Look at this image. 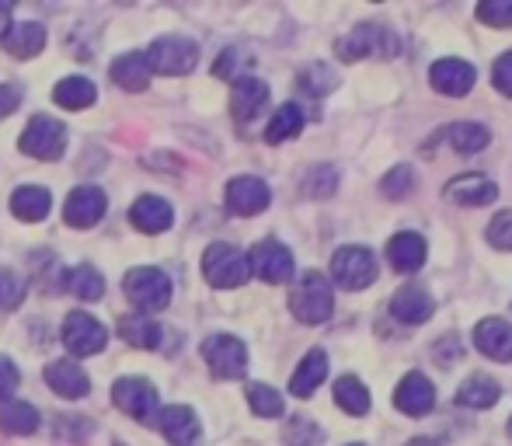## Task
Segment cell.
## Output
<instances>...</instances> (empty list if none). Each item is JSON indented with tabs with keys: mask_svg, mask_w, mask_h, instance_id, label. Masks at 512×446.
Masks as SVG:
<instances>
[{
	"mask_svg": "<svg viewBox=\"0 0 512 446\" xmlns=\"http://www.w3.org/2000/svg\"><path fill=\"white\" fill-rule=\"evenodd\" d=\"M290 311L304 325H324L335 311V290H331V279L321 272H307L290 293Z\"/></svg>",
	"mask_w": 512,
	"mask_h": 446,
	"instance_id": "6da1fadb",
	"label": "cell"
},
{
	"mask_svg": "<svg viewBox=\"0 0 512 446\" xmlns=\"http://www.w3.org/2000/svg\"><path fill=\"white\" fill-rule=\"evenodd\" d=\"M122 290H126V300L140 314L164 311V307L171 304V279L164 276L161 269H154V265H136V269H129L126 279H122Z\"/></svg>",
	"mask_w": 512,
	"mask_h": 446,
	"instance_id": "7a4b0ae2",
	"label": "cell"
},
{
	"mask_svg": "<svg viewBox=\"0 0 512 446\" xmlns=\"http://www.w3.org/2000/svg\"><path fill=\"white\" fill-rule=\"evenodd\" d=\"M203 276L209 286L216 290H237V286L248 283L251 269H248V255L234 244H209L206 255H203Z\"/></svg>",
	"mask_w": 512,
	"mask_h": 446,
	"instance_id": "3957f363",
	"label": "cell"
},
{
	"mask_svg": "<svg viewBox=\"0 0 512 446\" xmlns=\"http://www.w3.org/2000/svg\"><path fill=\"white\" fill-rule=\"evenodd\" d=\"M196 63H199V42L185 39V35H161L147 49V67L164 77L189 74V70H196Z\"/></svg>",
	"mask_w": 512,
	"mask_h": 446,
	"instance_id": "277c9868",
	"label": "cell"
},
{
	"mask_svg": "<svg viewBox=\"0 0 512 446\" xmlns=\"http://www.w3.org/2000/svg\"><path fill=\"white\" fill-rule=\"evenodd\" d=\"M398 49H401L398 35L384 25H356L349 35H342V39L335 42V53L342 56L345 63L366 60V56H384V60H391V56H398Z\"/></svg>",
	"mask_w": 512,
	"mask_h": 446,
	"instance_id": "5b68a950",
	"label": "cell"
},
{
	"mask_svg": "<svg viewBox=\"0 0 512 446\" xmlns=\"http://www.w3.org/2000/svg\"><path fill=\"white\" fill-rule=\"evenodd\" d=\"M18 147L21 154L35 157V161H60L67 150V126L53 115H35L21 133Z\"/></svg>",
	"mask_w": 512,
	"mask_h": 446,
	"instance_id": "8992f818",
	"label": "cell"
},
{
	"mask_svg": "<svg viewBox=\"0 0 512 446\" xmlns=\"http://www.w3.org/2000/svg\"><path fill=\"white\" fill-rule=\"evenodd\" d=\"M331 279H335L342 290H366V286H373V279H377V258H373L370 248H363V244H345V248L335 251V258H331Z\"/></svg>",
	"mask_w": 512,
	"mask_h": 446,
	"instance_id": "52a82bcc",
	"label": "cell"
},
{
	"mask_svg": "<svg viewBox=\"0 0 512 446\" xmlns=\"http://www.w3.org/2000/svg\"><path fill=\"white\" fill-rule=\"evenodd\" d=\"M112 405L119 408V412H126L129 419L143 422V426H154L157 422V391L150 380L143 377H122L112 384Z\"/></svg>",
	"mask_w": 512,
	"mask_h": 446,
	"instance_id": "ba28073f",
	"label": "cell"
},
{
	"mask_svg": "<svg viewBox=\"0 0 512 446\" xmlns=\"http://www.w3.org/2000/svg\"><path fill=\"white\" fill-rule=\"evenodd\" d=\"M203 359L216 380H237L248 370V345L237 335H209L203 342Z\"/></svg>",
	"mask_w": 512,
	"mask_h": 446,
	"instance_id": "9c48e42d",
	"label": "cell"
},
{
	"mask_svg": "<svg viewBox=\"0 0 512 446\" xmlns=\"http://www.w3.org/2000/svg\"><path fill=\"white\" fill-rule=\"evenodd\" d=\"M63 345H67L70 356H98L108 345V332L88 311H70L67 321H63Z\"/></svg>",
	"mask_w": 512,
	"mask_h": 446,
	"instance_id": "30bf717a",
	"label": "cell"
},
{
	"mask_svg": "<svg viewBox=\"0 0 512 446\" xmlns=\"http://www.w3.org/2000/svg\"><path fill=\"white\" fill-rule=\"evenodd\" d=\"M227 210L234 217H258V213L269 210L272 203V192L262 178L255 175H241V178H230L227 182V196H223Z\"/></svg>",
	"mask_w": 512,
	"mask_h": 446,
	"instance_id": "8fae6325",
	"label": "cell"
},
{
	"mask_svg": "<svg viewBox=\"0 0 512 446\" xmlns=\"http://www.w3.org/2000/svg\"><path fill=\"white\" fill-rule=\"evenodd\" d=\"M248 269L272 286L290 283L293 279V255H290V248L279 244V241H258L248 255Z\"/></svg>",
	"mask_w": 512,
	"mask_h": 446,
	"instance_id": "7c38bea8",
	"label": "cell"
},
{
	"mask_svg": "<svg viewBox=\"0 0 512 446\" xmlns=\"http://www.w3.org/2000/svg\"><path fill=\"white\" fill-rule=\"evenodd\" d=\"M108 210V199L98 185H77L74 192L67 196V206H63V220L77 230H88L95 227L98 220L105 217Z\"/></svg>",
	"mask_w": 512,
	"mask_h": 446,
	"instance_id": "4fadbf2b",
	"label": "cell"
},
{
	"mask_svg": "<svg viewBox=\"0 0 512 446\" xmlns=\"http://www.w3.org/2000/svg\"><path fill=\"white\" fill-rule=\"evenodd\" d=\"M157 429L171 446H196L199 436H203V426H199V415L192 412L189 405H171L157 412Z\"/></svg>",
	"mask_w": 512,
	"mask_h": 446,
	"instance_id": "5bb4252c",
	"label": "cell"
},
{
	"mask_svg": "<svg viewBox=\"0 0 512 446\" xmlns=\"http://www.w3.org/2000/svg\"><path fill=\"white\" fill-rule=\"evenodd\" d=\"M42 377H46V384L67 401H81L91 394V377L74 359H56V363H49L46 370H42Z\"/></svg>",
	"mask_w": 512,
	"mask_h": 446,
	"instance_id": "9a60e30c",
	"label": "cell"
},
{
	"mask_svg": "<svg viewBox=\"0 0 512 446\" xmlns=\"http://www.w3.org/2000/svg\"><path fill=\"white\" fill-rule=\"evenodd\" d=\"M432 311H436V300L429 297V290H425L422 283H405L398 293L391 297V314L398 321H405V325H425V321L432 318Z\"/></svg>",
	"mask_w": 512,
	"mask_h": 446,
	"instance_id": "2e32d148",
	"label": "cell"
},
{
	"mask_svg": "<svg viewBox=\"0 0 512 446\" xmlns=\"http://www.w3.org/2000/svg\"><path fill=\"white\" fill-rule=\"evenodd\" d=\"M429 81H432V88H436L439 95L464 98V95H471V88H474V67H471V63H464V60H453V56H446V60L432 63Z\"/></svg>",
	"mask_w": 512,
	"mask_h": 446,
	"instance_id": "e0dca14e",
	"label": "cell"
},
{
	"mask_svg": "<svg viewBox=\"0 0 512 446\" xmlns=\"http://www.w3.org/2000/svg\"><path fill=\"white\" fill-rule=\"evenodd\" d=\"M425 258H429V244H425L422 234L401 230V234H394L391 241H387V262H391V269L401 272V276L418 272L425 265Z\"/></svg>",
	"mask_w": 512,
	"mask_h": 446,
	"instance_id": "ac0fdd59",
	"label": "cell"
},
{
	"mask_svg": "<svg viewBox=\"0 0 512 446\" xmlns=\"http://www.w3.org/2000/svg\"><path fill=\"white\" fill-rule=\"evenodd\" d=\"M0 46L14 56V60H32L46 49V28L39 21H18V25H7V32L0 35Z\"/></svg>",
	"mask_w": 512,
	"mask_h": 446,
	"instance_id": "d6986e66",
	"label": "cell"
},
{
	"mask_svg": "<svg viewBox=\"0 0 512 446\" xmlns=\"http://www.w3.org/2000/svg\"><path fill=\"white\" fill-rule=\"evenodd\" d=\"M474 345H478L481 356L512 363V325L502 318H485L474 328Z\"/></svg>",
	"mask_w": 512,
	"mask_h": 446,
	"instance_id": "ffe728a7",
	"label": "cell"
},
{
	"mask_svg": "<svg viewBox=\"0 0 512 446\" xmlns=\"http://www.w3.org/2000/svg\"><path fill=\"white\" fill-rule=\"evenodd\" d=\"M129 220H133V227L143 230V234H164V230L175 223V210H171V203L161 196H140L129 206Z\"/></svg>",
	"mask_w": 512,
	"mask_h": 446,
	"instance_id": "44dd1931",
	"label": "cell"
},
{
	"mask_svg": "<svg viewBox=\"0 0 512 446\" xmlns=\"http://www.w3.org/2000/svg\"><path fill=\"white\" fill-rule=\"evenodd\" d=\"M443 196L457 206H488L499 196V189H495V182L488 175H460L453 182H446Z\"/></svg>",
	"mask_w": 512,
	"mask_h": 446,
	"instance_id": "7402d4cb",
	"label": "cell"
},
{
	"mask_svg": "<svg viewBox=\"0 0 512 446\" xmlns=\"http://www.w3.org/2000/svg\"><path fill=\"white\" fill-rule=\"evenodd\" d=\"M394 405H398V412H405V415H429L432 405H436V391H432L429 377L408 373V377L398 384V391H394Z\"/></svg>",
	"mask_w": 512,
	"mask_h": 446,
	"instance_id": "603a6c76",
	"label": "cell"
},
{
	"mask_svg": "<svg viewBox=\"0 0 512 446\" xmlns=\"http://www.w3.org/2000/svg\"><path fill=\"white\" fill-rule=\"evenodd\" d=\"M265 102H269V84L258 81V77H241V81H234V88H230V112L241 122L255 119V115L265 109Z\"/></svg>",
	"mask_w": 512,
	"mask_h": 446,
	"instance_id": "cb8c5ba5",
	"label": "cell"
},
{
	"mask_svg": "<svg viewBox=\"0 0 512 446\" xmlns=\"http://www.w3.org/2000/svg\"><path fill=\"white\" fill-rule=\"evenodd\" d=\"M324 377H328V352H324V349H310L307 356L300 359L297 373H293V380H290L293 398H310V394H314L317 387L324 384Z\"/></svg>",
	"mask_w": 512,
	"mask_h": 446,
	"instance_id": "d4e9b609",
	"label": "cell"
},
{
	"mask_svg": "<svg viewBox=\"0 0 512 446\" xmlns=\"http://www.w3.org/2000/svg\"><path fill=\"white\" fill-rule=\"evenodd\" d=\"M112 84H119L122 91H147L150 84V67L143 53H122L115 56V63L108 67Z\"/></svg>",
	"mask_w": 512,
	"mask_h": 446,
	"instance_id": "484cf974",
	"label": "cell"
},
{
	"mask_svg": "<svg viewBox=\"0 0 512 446\" xmlns=\"http://www.w3.org/2000/svg\"><path fill=\"white\" fill-rule=\"evenodd\" d=\"M49 210H53V196H49V189H42V185H21V189H14L11 213L18 220L39 223V220L49 217Z\"/></svg>",
	"mask_w": 512,
	"mask_h": 446,
	"instance_id": "4316f807",
	"label": "cell"
},
{
	"mask_svg": "<svg viewBox=\"0 0 512 446\" xmlns=\"http://www.w3.org/2000/svg\"><path fill=\"white\" fill-rule=\"evenodd\" d=\"M95 98H98V88L88 81V77H63V81L53 88V102L67 112L88 109V105H95Z\"/></svg>",
	"mask_w": 512,
	"mask_h": 446,
	"instance_id": "83f0119b",
	"label": "cell"
},
{
	"mask_svg": "<svg viewBox=\"0 0 512 446\" xmlns=\"http://www.w3.org/2000/svg\"><path fill=\"white\" fill-rule=\"evenodd\" d=\"M119 335L122 342L136 345V349H157L164 342V328L157 321L143 318V314H126L119 318Z\"/></svg>",
	"mask_w": 512,
	"mask_h": 446,
	"instance_id": "f1b7e54d",
	"label": "cell"
},
{
	"mask_svg": "<svg viewBox=\"0 0 512 446\" xmlns=\"http://www.w3.org/2000/svg\"><path fill=\"white\" fill-rule=\"evenodd\" d=\"M39 429V412L28 401H4L0 405V433L7 436H32Z\"/></svg>",
	"mask_w": 512,
	"mask_h": 446,
	"instance_id": "f546056e",
	"label": "cell"
},
{
	"mask_svg": "<svg viewBox=\"0 0 512 446\" xmlns=\"http://www.w3.org/2000/svg\"><path fill=\"white\" fill-rule=\"evenodd\" d=\"M502 398V391H499V384H495L492 377H485V373H474L471 380H464L460 384V391H457V405L460 408H492L495 401Z\"/></svg>",
	"mask_w": 512,
	"mask_h": 446,
	"instance_id": "4dcf8cb0",
	"label": "cell"
},
{
	"mask_svg": "<svg viewBox=\"0 0 512 446\" xmlns=\"http://www.w3.org/2000/svg\"><path fill=\"white\" fill-rule=\"evenodd\" d=\"M67 290L74 293L77 300H84V304H95V300L105 297V279L95 265L81 262L67 272Z\"/></svg>",
	"mask_w": 512,
	"mask_h": 446,
	"instance_id": "1f68e13d",
	"label": "cell"
},
{
	"mask_svg": "<svg viewBox=\"0 0 512 446\" xmlns=\"http://www.w3.org/2000/svg\"><path fill=\"white\" fill-rule=\"evenodd\" d=\"M335 405L349 415H366L370 412V391L359 377L345 373V377L335 380Z\"/></svg>",
	"mask_w": 512,
	"mask_h": 446,
	"instance_id": "d6a6232c",
	"label": "cell"
},
{
	"mask_svg": "<svg viewBox=\"0 0 512 446\" xmlns=\"http://www.w3.org/2000/svg\"><path fill=\"white\" fill-rule=\"evenodd\" d=\"M446 140H450V147L460 150V154H478V150H485L488 143H492V133H488L481 122H453V126L446 129Z\"/></svg>",
	"mask_w": 512,
	"mask_h": 446,
	"instance_id": "836d02e7",
	"label": "cell"
},
{
	"mask_svg": "<svg viewBox=\"0 0 512 446\" xmlns=\"http://www.w3.org/2000/svg\"><path fill=\"white\" fill-rule=\"evenodd\" d=\"M300 129H304V112H300V105L290 102L269 119V126H265V140H269V143H286V140H293Z\"/></svg>",
	"mask_w": 512,
	"mask_h": 446,
	"instance_id": "e575fe53",
	"label": "cell"
},
{
	"mask_svg": "<svg viewBox=\"0 0 512 446\" xmlns=\"http://www.w3.org/2000/svg\"><path fill=\"white\" fill-rule=\"evenodd\" d=\"M248 405H251V412L262 415V419H279V415L286 412L283 394L269 384H248Z\"/></svg>",
	"mask_w": 512,
	"mask_h": 446,
	"instance_id": "d590c367",
	"label": "cell"
},
{
	"mask_svg": "<svg viewBox=\"0 0 512 446\" xmlns=\"http://www.w3.org/2000/svg\"><path fill=\"white\" fill-rule=\"evenodd\" d=\"M297 84H300V91H304V95L321 98V95H328V91H335L338 77H335V70L324 67V63H310V67L300 70Z\"/></svg>",
	"mask_w": 512,
	"mask_h": 446,
	"instance_id": "8d00e7d4",
	"label": "cell"
},
{
	"mask_svg": "<svg viewBox=\"0 0 512 446\" xmlns=\"http://www.w3.org/2000/svg\"><path fill=\"white\" fill-rule=\"evenodd\" d=\"M283 440H286V446H317L321 443V429H317L307 415H297V419L286 422Z\"/></svg>",
	"mask_w": 512,
	"mask_h": 446,
	"instance_id": "74e56055",
	"label": "cell"
},
{
	"mask_svg": "<svg viewBox=\"0 0 512 446\" xmlns=\"http://www.w3.org/2000/svg\"><path fill=\"white\" fill-rule=\"evenodd\" d=\"M478 21L492 28H512V0H481Z\"/></svg>",
	"mask_w": 512,
	"mask_h": 446,
	"instance_id": "f35d334b",
	"label": "cell"
},
{
	"mask_svg": "<svg viewBox=\"0 0 512 446\" xmlns=\"http://www.w3.org/2000/svg\"><path fill=\"white\" fill-rule=\"evenodd\" d=\"M380 189H384L387 199H405L411 189H415V171L405 168V164H398V168L391 171V175L380 182Z\"/></svg>",
	"mask_w": 512,
	"mask_h": 446,
	"instance_id": "ab89813d",
	"label": "cell"
},
{
	"mask_svg": "<svg viewBox=\"0 0 512 446\" xmlns=\"http://www.w3.org/2000/svg\"><path fill=\"white\" fill-rule=\"evenodd\" d=\"M251 56H244L241 49H227V53L220 56V60H216V67H213V74L216 77H227V81H241V70H248L251 67Z\"/></svg>",
	"mask_w": 512,
	"mask_h": 446,
	"instance_id": "60d3db41",
	"label": "cell"
},
{
	"mask_svg": "<svg viewBox=\"0 0 512 446\" xmlns=\"http://www.w3.org/2000/svg\"><path fill=\"white\" fill-rule=\"evenodd\" d=\"M25 293H28L25 279L14 276V272H0V307H4V311L18 307L21 300H25Z\"/></svg>",
	"mask_w": 512,
	"mask_h": 446,
	"instance_id": "b9f144b4",
	"label": "cell"
},
{
	"mask_svg": "<svg viewBox=\"0 0 512 446\" xmlns=\"http://www.w3.org/2000/svg\"><path fill=\"white\" fill-rule=\"evenodd\" d=\"M485 237H488V244H492V248L512 251V210H502L499 217L488 223Z\"/></svg>",
	"mask_w": 512,
	"mask_h": 446,
	"instance_id": "7bdbcfd3",
	"label": "cell"
},
{
	"mask_svg": "<svg viewBox=\"0 0 512 446\" xmlns=\"http://www.w3.org/2000/svg\"><path fill=\"white\" fill-rule=\"evenodd\" d=\"M91 429L95 426H91L88 419H81V415H60V419H56V436H60V440H70V443L91 436Z\"/></svg>",
	"mask_w": 512,
	"mask_h": 446,
	"instance_id": "ee69618b",
	"label": "cell"
},
{
	"mask_svg": "<svg viewBox=\"0 0 512 446\" xmlns=\"http://www.w3.org/2000/svg\"><path fill=\"white\" fill-rule=\"evenodd\" d=\"M492 81H495V88H499V95L512 98V53H502L499 60H495Z\"/></svg>",
	"mask_w": 512,
	"mask_h": 446,
	"instance_id": "f6af8a7d",
	"label": "cell"
},
{
	"mask_svg": "<svg viewBox=\"0 0 512 446\" xmlns=\"http://www.w3.org/2000/svg\"><path fill=\"white\" fill-rule=\"evenodd\" d=\"M18 366L11 363V359H4L0 356V405H4V401H11V394L18 391Z\"/></svg>",
	"mask_w": 512,
	"mask_h": 446,
	"instance_id": "bcb514c9",
	"label": "cell"
},
{
	"mask_svg": "<svg viewBox=\"0 0 512 446\" xmlns=\"http://www.w3.org/2000/svg\"><path fill=\"white\" fill-rule=\"evenodd\" d=\"M21 98H25V88H21V84H14V81L0 84V119L18 112Z\"/></svg>",
	"mask_w": 512,
	"mask_h": 446,
	"instance_id": "7dc6e473",
	"label": "cell"
},
{
	"mask_svg": "<svg viewBox=\"0 0 512 446\" xmlns=\"http://www.w3.org/2000/svg\"><path fill=\"white\" fill-rule=\"evenodd\" d=\"M331 189H335V178H331V182H324V168H317L314 171V182H307V192L321 199V196H328Z\"/></svg>",
	"mask_w": 512,
	"mask_h": 446,
	"instance_id": "c3c4849f",
	"label": "cell"
},
{
	"mask_svg": "<svg viewBox=\"0 0 512 446\" xmlns=\"http://www.w3.org/2000/svg\"><path fill=\"white\" fill-rule=\"evenodd\" d=\"M405 446H439L436 440H411V443H405Z\"/></svg>",
	"mask_w": 512,
	"mask_h": 446,
	"instance_id": "681fc988",
	"label": "cell"
},
{
	"mask_svg": "<svg viewBox=\"0 0 512 446\" xmlns=\"http://www.w3.org/2000/svg\"><path fill=\"white\" fill-rule=\"evenodd\" d=\"M509 436H512V419H509Z\"/></svg>",
	"mask_w": 512,
	"mask_h": 446,
	"instance_id": "f907efd6",
	"label": "cell"
},
{
	"mask_svg": "<svg viewBox=\"0 0 512 446\" xmlns=\"http://www.w3.org/2000/svg\"><path fill=\"white\" fill-rule=\"evenodd\" d=\"M356 446H359V443H356Z\"/></svg>",
	"mask_w": 512,
	"mask_h": 446,
	"instance_id": "816d5d0a",
	"label": "cell"
}]
</instances>
